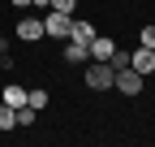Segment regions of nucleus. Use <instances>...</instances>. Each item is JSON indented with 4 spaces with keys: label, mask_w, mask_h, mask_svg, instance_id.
I'll return each instance as SVG.
<instances>
[{
    "label": "nucleus",
    "mask_w": 155,
    "mask_h": 147,
    "mask_svg": "<svg viewBox=\"0 0 155 147\" xmlns=\"http://www.w3.org/2000/svg\"><path fill=\"white\" fill-rule=\"evenodd\" d=\"M112 87L121 91V95H129V100H134V95L142 91V74L134 69V65H129V69H116V82H112Z\"/></svg>",
    "instance_id": "3"
},
{
    "label": "nucleus",
    "mask_w": 155,
    "mask_h": 147,
    "mask_svg": "<svg viewBox=\"0 0 155 147\" xmlns=\"http://www.w3.org/2000/svg\"><path fill=\"white\" fill-rule=\"evenodd\" d=\"M17 125H22V130H30V125H35V108H30V104L17 108Z\"/></svg>",
    "instance_id": "12"
},
{
    "label": "nucleus",
    "mask_w": 155,
    "mask_h": 147,
    "mask_svg": "<svg viewBox=\"0 0 155 147\" xmlns=\"http://www.w3.org/2000/svg\"><path fill=\"white\" fill-rule=\"evenodd\" d=\"M129 65H134V69H138L142 78H147V74L155 69V48H138V52H129Z\"/></svg>",
    "instance_id": "6"
},
{
    "label": "nucleus",
    "mask_w": 155,
    "mask_h": 147,
    "mask_svg": "<svg viewBox=\"0 0 155 147\" xmlns=\"http://www.w3.org/2000/svg\"><path fill=\"white\" fill-rule=\"evenodd\" d=\"M112 82H116V69L108 61H86V87L91 91H112Z\"/></svg>",
    "instance_id": "1"
},
{
    "label": "nucleus",
    "mask_w": 155,
    "mask_h": 147,
    "mask_svg": "<svg viewBox=\"0 0 155 147\" xmlns=\"http://www.w3.org/2000/svg\"><path fill=\"white\" fill-rule=\"evenodd\" d=\"M69 39H82V43H91V39H95V22H86V17H73Z\"/></svg>",
    "instance_id": "8"
},
{
    "label": "nucleus",
    "mask_w": 155,
    "mask_h": 147,
    "mask_svg": "<svg viewBox=\"0 0 155 147\" xmlns=\"http://www.w3.org/2000/svg\"><path fill=\"white\" fill-rule=\"evenodd\" d=\"M112 52H116V43L108 39V35H95V39H91V61H108Z\"/></svg>",
    "instance_id": "7"
},
{
    "label": "nucleus",
    "mask_w": 155,
    "mask_h": 147,
    "mask_svg": "<svg viewBox=\"0 0 155 147\" xmlns=\"http://www.w3.org/2000/svg\"><path fill=\"white\" fill-rule=\"evenodd\" d=\"M13 35L22 43H39V39H43V17H22V22L13 26Z\"/></svg>",
    "instance_id": "4"
},
{
    "label": "nucleus",
    "mask_w": 155,
    "mask_h": 147,
    "mask_svg": "<svg viewBox=\"0 0 155 147\" xmlns=\"http://www.w3.org/2000/svg\"><path fill=\"white\" fill-rule=\"evenodd\" d=\"M52 5V0H30V9H48Z\"/></svg>",
    "instance_id": "15"
},
{
    "label": "nucleus",
    "mask_w": 155,
    "mask_h": 147,
    "mask_svg": "<svg viewBox=\"0 0 155 147\" xmlns=\"http://www.w3.org/2000/svg\"><path fill=\"white\" fill-rule=\"evenodd\" d=\"M0 104H9V108H22V104H26V87H17V82H9L5 91H0Z\"/></svg>",
    "instance_id": "9"
},
{
    "label": "nucleus",
    "mask_w": 155,
    "mask_h": 147,
    "mask_svg": "<svg viewBox=\"0 0 155 147\" xmlns=\"http://www.w3.org/2000/svg\"><path fill=\"white\" fill-rule=\"evenodd\" d=\"M138 48H155V26H142L138 30Z\"/></svg>",
    "instance_id": "13"
},
{
    "label": "nucleus",
    "mask_w": 155,
    "mask_h": 147,
    "mask_svg": "<svg viewBox=\"0 0 155 147\" xmlns=\"http://www.w3.org/2000/svg\"><path fill=\"white\" fill-rule=\"evenodd\" d=\"M26 104L35 108V113H39V108H48V91H43V87H30V91H26Z\"/></svg>",
    "instance_id": "10"
},
{
    "label": "nucleus",
    "mask_w": 155,
    "mask_h": 147,
    "mask_svg": "<svg viewBox=\"0 0 155 147\" xmlns=\"http://www.w3.org/2000/svg\"><path fill=\"white\" fill-rule=\"evenodd\" d=\"M69 26H73V13H61V9H48L43 13V35L48 39H69Z\"/></svg>",
    "instance_id": "2"
},
{
    "label": "nucleus",
    "mask_w": 155,
    "mask_h": 147,
    "mask_svg": "<svg viewBox=\"0 0 155 147\" xmlns=\"http://www.w3.org/2000/svg\"><path fill=\"white\" fill-rule=\"evenodd\" d=\"M48 9H61V13H73V9H78V0H52Z\"/></svg>",
    "instance_id": "14"
},
{
    "label": "nucleus",
    "mask_w": 155,
    "mask_h": 147,
    "mask_svg": "<svg viewBox=\"0 0 155 147\" xmlns=\"http://www.w3.org/2000/svg\"><path fill=\"white\" fill-rule=\"evenodd\" d=\"M65 61L86 65V61H91V43H82V39H65Z\"/></svg>",
    "instance_id": "5"
},
{
    "label": "nucleus",
    "mask_w": 155,
    "mask_h": 147,
    "mask_svg": "<svg viewBox=\"0 0 155 147\" xmlns=\"http://www.w3.org/2000/svg\"><path fill=\"white\" fill-rule=\"evenodd\" d=\"M13 125H17V108L0 104V130H13Z\"/></svg>",
    "instance_id": "11"
},
{
    "label": "nucleus",
    "mask_w": 155,
    "mask_h": 147,
    "mask_svg": "<svg viewBox=\"0 0 155 147\" xmlns=\"http://www.w3.org/2000/svg\"><path fill=\"white\" fill-rule=\"evenodd\" d=\"M9 5H17V9H30V0H9Z\"/></svg>",
    "instance_id": "16"
}]
</instances>
